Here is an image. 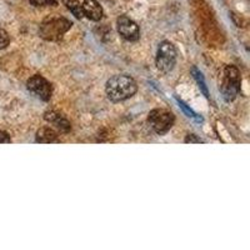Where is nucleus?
<instances>
[{
    "label": "nucleus",
    "mask_w": 250,
    "mask_h": 250,
    "mask_svg": "<svg viewBox=\"0 0 250 250\" xmlns=\"http://www.w3.org/2000/svg\"><path fill=\"white\" fill-rule=\"evenodd\" d=\"M82 5L84 17L93 20V21H99L103 18V15H104L102 5L98 3L97 0H84V3Z\"/></svg>",
    "instance_id": "obj_9"
},
{
    "label": "nucleus",
    "mask_w": 250,
    "mask_h": 250,
    "mask_svg": "<svg viewBox=\"0 0 250 250\" xmlns=\"http://www.w3.org/2000/svg\"><path fill=\"white\" fill-rule=\"evenodd\" d=\"M175 117L168 109H153L148 115V123L153 130L159 135H164L171 129Z\"/></svg>",
    "instance_id": "obj_5"
},
{
    "label": "nucleus",
    "mask_w": 250,
    "mask_h": 250,
    "mask_svg": "<svg viewBox=\"0 0 250 250\" xmlns=\"http://www.w3.org/2000/svg\"><path fill=\"white\" fill-rule=\"evenodd\" d=\"M35 142L40 144H50V143H59L58 134L51 128H40L35 135Z\"/></svg>",
    "instance_id": "obj_10"
},
{
    "label": "nucleus",
    "mask_w": 250,
    "mask_h": 250,
    "mask_svg": "<svg viewBox=\"0 0 250 250\" xmlns=\"http://www.w3.org/2000/svg\"><path fill=\"white\" fill-rule=\"evenodd\" d=\"M118 33L126 42H137L140 38V30L138 24L126 15H122L117 19Z\"/></svg>",
    "instance_id": "obj_7"
},
{
    "label": "nucleus",
    "mask_w": 250,
    "mask_h": 250,
    "mask_svg": "<svg viewBox=\"0 0 250 250\" xmlns=\"http://www.w3.org/2000/svg\"><path fill=\"white\" fill-rule=\"evenodd\" d=\"M9 143H12L9 134L5 131H0V144H9Z\"/></svg>",
    "instance_id": "obj_17"
},
{
    "label": "nucleus",
    "mask_w": 250,
    "mask_h": 250,
    "mask_svg": "<svg viewBox=\"0 0 250 250\" xmlns=\"http://www.w3.org/2000/svg\"><path fill=\"white\" fill-rule=\"evenodd\" d=\"M10 43V38H9V34L5 30L0 29V50L5 49L6 46Z\"/></svg>",
    "instance_id": "obj_15"
},
{
    "label": "nucleus",
    "mask_w": 250,
    "mask_h": 250,
    "mask_svg": "<svg viewBox=\"0 0 250 250\" xmlns=\"http://www.w3.org/2000/svg\"><path fill=\"white\" fill-rule=\"evenodd\" d=\"M175 99H176V102H178V104H179L180 108L183 109V111H184V113L187 114L188 117L191 118V119H194V120H195V122H198V123H203V120H204V119H203V118L200 117V115H198V114H196L195 111L193 110V109L189 108V106H188L187 104H185V103L183 102L182 99H179V98H178V97H175Z\"/></svg>",
    "instance_id": "obj_13"
},
{
    "label": "nucleus",
    "mask_w": 250,
    "mask_h": 250,
    "mask_svg": "<svg viewBox=\"0 0 250 250\" xmlns=\"http://www.w3.org/2000/svg\"><path fill=\"white\" fill-rule=\"evenodd\" d=\"M155 64L158 70L162 71L163 74H168L173 70L176 64V49L173 43L164 40L159 44L156 51Z\"/></svg>",
    "instance_id": "obj_4"
},
{
    "label": "nucleus",
    "mask_w": 250,
    "mask_h": 250,
    "mask_svg": "<svg viewBox=\"0 0 250 250\" xmlns=\"http://www.w3.org/2000/svg\"><path fill=\"white\" fill-rule=\"evenodd\" d=\"M73 23L66 18L59 15H50L42 21L39 28L40 38L46 42H59L66 31L70 30Z\"/></svg>",
    "instance_id": "obj_2"
},
{
    "label": "nucleus",
    "mask_w": 250,
    "mask_h": 250,
    "mask_svg": "<svg viewBox=\"0 0 250 250\" xmlns=\"http://www.w3.org/2000/svg\"><path fill=\"white\" fill-rule=\"evenodd\" d=\"M191 74H193L194 79H195L196 83H198V86H199L200 90L203 91V94L205 95V98H207V99H209V91H208V86H207V84H205V80H204V77H203V74H202V71H200L198 68H195V66H193V68H191Z\"/></svg>",
    "instance_id": "obj_12"
},
{
    "label": "nucleus",
    "mask_w": 250,
    "mask_h": 250,
    "mask_svg": "<svg viewBox=\"0 0 250 250\" xmlns=\"http://www.w3.org/2000/svg\"><path fill=\"white\" fill-rule=\"evenodd\" d=\"M29 3L34 6H57V0H29Z\"/></svg>",
    "instance_id": "obj_14"
},
{
    "label": "nucleus",
    "mask_w": 250,
    "mask_h": 250,
    "mask_svg": "<svg viewBox=\"0 0 250 250\" xmlns=\"http://www.w3.org/2000/svg\"><path fill=\"white\" fill-rule=\"evenodd\" d=\"M240 84H242V78H240V71L234 65H228L224 69L223 74L222 85L220 91L225 102L230 103L236 98V95L240 91Z\"/></svg>",
    "instance_id": "obj_3"
},
{
    "label": "nucleus",
    "mask_w": 250,
    "mask_h": 250,
    "mask_svg": "<svg viewBox=\"0 0 250 250\" xmlns=\"http://www.w3.org/2000/svg\"><path fill=\"white\" fill-rule=\"evenodd\" d=\"M184 142L187 143V144H189V143H190V144H200V143H203V140L199 139V138H196L195 134H189V135L185 138Z\"/></svg>",
    "instance_id": "obj_16"
},
{
    "label": "nucleus",
    "mask_w": 250,
    "mask_h": 250,
    "mask_svg": "<svg viewBox=\"0 0 250 250\" xmlns=\"http://www.w3.org/2000/svg\"><path fill=\"white\" fill-rule=\"evenodd\" d=\"M138 84L130 75H114L105 84L106 97L110 102L120 103L128 100L137 93Z\"/></svg>",
    "instance_id": "obj_1"
},
{
    "label": "nucleus",
    "mask_w": 250,
    "mask_h": 250,
    "mask_svg": "<svg viewBox=\"0 0 250 250\" xmlns=\"http://www.w3.org/2000/svg\"><path fill=\"white\" fill-rule=\"evenodd\" d=\"M26 88L31 94L39 98L43 102H49L53 95V86L44 77L39 74H35L30 77L26 82Z\"/></svg>",
    "instance_id": "obj_6"
},
{
    "label": "nucleus",
    "mask_w": 250,
    "mask_h": 250,
    "mask_svg": "<svg viewBox=\"0 0 250 250\" xmlns=\"http://www.w3.org/2000/svg\"><path fill=\"white\" fill-rule=\"evenodd\" d=\"M44 119L48 123H50L51 125H54L58 130H60L62 133H68L71 129V125L69 123V120L66 119L62 114H60L57 110H48L44 114Z\"/></svg>",
    "instance_id": "obj_8"
},
{
    "label": "nucleus",
    "mask_w": 250,
    "mask_h": 250,
    "mask_svg": "<svg viewBox=\"0 0 250 250\" xmlns=\"http://www.w3.org/2000/svg\"><path fill=\"white\" fill-rule=\"evenodd\" d=\"M62 4L66 6L68 10L73 13L77 19H83L84 18V13H83V5L79 0H62Z\"/></svg>",
    "instance_id": "obj_11"
}]
</instances>
